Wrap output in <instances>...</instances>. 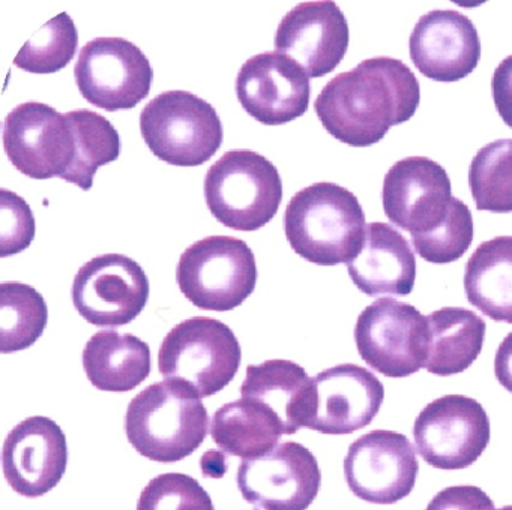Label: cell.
Wrapping results in <instances>:
<instances>
[{"instance_id":"obj_1","label":"cell","mask_w":512,"mask_h":510,"mask_svg":"<svg viewBox=\"0 0 512 510\" xmlns=\"http://www.w3.org/2000/svg\"><path fill=\"white\" fill-rule=\"evenodd\" d=\"M419 102L421 87L406 63L371 57L332 78L314 108L332 137L352 147H368L392 126L412 119Z\"/></svg>"},{"instance_id":"obj_2","label":"cell","mask_w":512,"mask_h":510,"mask_svg":"<svg viewBox=\"0 0 512 510\" xmlns=\"http://www.w3.org/2000/svg\"><path fill=\"white\" fill-rule=\"evenodd\" d=\"M382 200L389 221L409 231L428 263H452L472 245V213L452 197L451 180L437 162L425 156L395 162L383 180Z\"/></svg>"},{"instance_id":"obj_3","label":"cell","mask_w":512,"mask_h":510,"mask_svg":"<svg viewBox=\"0 0 512 510\" xmlns=\"http://www.w3.org/2000/svg\"><path fill=\"white\" fill-rule=\"evenodd\" d=\"M284 231L296 254L317 266L349 264L364 245V210L349 189L320 182L293 195Z\"/></svg>"},{"instance_id":"obj_4","label":"cell","mask_w":512,"mask_h":510,"mask_svg":"<svg viewBox=\"0 0 512 510\" xmlns=\"http://www.w3.org/2000/svg\"><path fill=\"white\" fill-rule=\"evenodd\" d=\"M208 410L187 384L164 380L134 396L125 414L131 446L151 461L178 462L208 435Z\"/></svg>"},{"instance_id":"obj_5","label":"cell","mask_w":512,"mask_h":510,"mask_svg":"<svg viewBox=\"0 0 512 510\" xmlns=\"http://www.w3.org/2000/svg\"><path fill=\"white\" fill-rule=\"evenodd\" d=\"M205 198L212 215L236 231L272 221L283 200L277 167L254 150H229L208 170Z\"/></svg>"},{"instance_id":"obj_6","label":"cell","mask_w":512,"mask_h":510,"mask_svg":"<svg viewBox=\"0 0 512 510\" xmlns=\"http://www.w3.org/2000/svg\"><path fill=\"white\" fill-rule=\"evenodd\" d=\"M241 360V344L227 324L193 317L167 333L158 353V369L164 380L187 384L200 398H208L232 383Z\"/></svg>"},{"instance_id":"obj_7","label":"cell","mask_w":512,"mask_h":510,"mask_svg":"<svg viewBox=\"0 0 512 510\" xmlns=\"http://www.w3.org/2000/svg\"><path fill=\"white\" fill-rule=\"evenodd\" d=\"M140 131L157 158L178 167H199L223 144V123L205 99L187 90L155 96L140 114Z\"/></svg>"},{"instance_id":"obj_8","label":"cell","mask_w":512,"mask_h":510,"mask_svg":"<svg viewBox=\"0 0 512 510\" xmlns=\"http://www.w3.org/2000/svg\"><path fill=\"white\" fill-rule=\"evenodd\" d=\"M176 281L182 294L197 308L232 311L256 288L253 249L236 237H205L188 246L179 258Z\"/></svg>"},{"instance_id":"obj_9","label":"cell","mask_w":512,"mask_h":510,"mask_svg":"<svg viewBox=\"0 0 512 510\" xmlns=\"http://www.w3.org/2000/svg\"><path fill=\"white\" fill-rule=\"evenodd\" d=\"M4 147L8 159L25 176L73 182L79 138L71 111L61 114L35 101L17 105L5 119Z\"/></svg>"},{"instance_id":"obj_10","label":"cell","mask_w":512,"mask_h":510,"mask_svg":"<svg viewBox=\"0 0 512 510\" xmlns=\"http://www.w3.org/2000/svg\"><path fill=\"white\" fill-rule=\"evenodd\" d=\"M359 356L385 377L403 378L424 368L428 320L415 306L386 297L361 312L355 326Z\"/></svg>"},{"instance_id":"obj_11","label":"cell","mask_w":512,"mask_h":510,"mask_svg":"<svg viewBox=\"0 0 512 510\" xmlns=\"http://www.w3.org/2000/svg\"><path fill=\"white\" fill-rule=\"evenodd\" d=\"M416 449L431 467L463 470L490 443V417L476 399L446 395L431 401L413 425Z\"/></svg>"},{"instance_id":"obj_12","label":"cell","mask_w":512,"mask_h":510,"mask_svg":"<svg viewBox=\"0 0 512 510\" xmlns=\"http://www.w3.org/2000/svg\"><path fill=\"white\" fill-rule=\"evenodd\" d=\"M74 77L83 98L95 107L130 110L148 98L154 69L133 42L97 38L80 50Z\"/></svg>"},{"instance_id":"obj_13","label":"cell","mask_w":512,"mask_h":510,"mask_svg":"<svg viewBox=\"0 0 512 510\" xmlns=\"http://www.w3.org/2000/svg\"><path fill=\"white\" fill-rule=\"evenodd\" d=\"M245 501L263 510H307L322 485L316 456L296 441L244 459L236 476Z\"/></svg>"},{"instance_id":"obj_14","label":"cell","mask_w":512,"mask_h":510,"mask_svg":"<svg viewBox=\"0 0 512 510\" xmlns=\"http://www.w3.org/2000/svg\"><path fill=\"white\" fill-rule=\"evenodd\" d=\"M148 275L133 258L104 254L83 264L73 282V302L88 323L119 327L136 320L149 300Z\"/></svg>"},{"instance_id":"obj_15","label":"cell","mask_w":512,"mask_h":510,"mask_svg":"<svg viewBox=\"0 0 512 510\" xmlns=\"http://www.w3.org/2000/svg\"><path fill=\"white\" fill-rule=\"evenodd\" d=\"M419 462L415 447L400 432L376 429L350 444L344 476L350 491L373 504H394L415 488Z\"/></svg>"},{"instance_id":"obj_16","label":"cell","mask_w":512,"mask_h":510,"mask_svg":"<svg viewBox=\"0 0 512 510\" xmlns=\"http://www.w3.org/2000/svg\"><path fill=\"white\" fill-rule=\"evenodd\" d=\"M310 93L304 69L277 51L251 57L236 78L239 102L263 125H284L307 113Z\"/></svg>"},{"instance_id":"obj_17","label":"cell","mask_w":512,"mask_h":510,"mask_svg":"<svg viewBox=\"0 0 512 510\" xmlns=\"http://www.w3.org/2000/svg\"><path fill=\"white\" fill-rule=\"evenodd\" d=\"M349 24L331 0L302 2L278 24L275 50L292 59L311 78L334 71L349 48Z\"/></svg>"},{"instance_id":"obj_18","label":"cell","mask_w":512,"mask_h":510,"mask_svg":"<svg viewBox=\"0 0 512 510\" xmlns=\"http://www.w3.org/2000/svg\"><path fill=\"white\" fill-rule=\"evenodd\" d=\"M314 401L307 428L347 435L373 422L385 401L382 381L355 363L332 366L313 378Z\"/></svg>"},{"instance_id":"obj_19","label":"cell","mask_w":512,"mask_h":510,"mask_svg":"<svg viewBox=\"0 0 512 510\" xmlns=\"http://www.w3.org/2000/svg\"><path fill=\"white\" fill-rule=\"evenodd\" d=\"M2 464L17 494L41 497L56 488L67 471V437L50 417H28L5 438Z\"/></svg>"},{"instance_id":"obj_20","label":"cell","mask_w":512,"mask_h":510,"mask_svg":"<svg viewBox=\"0 0 512 510\" xmlns=\"http://www.w3.org/2000/svg\"><path fill=\"white\" fill-rule=\"evenodd\" d=\"M409 50L418 71L442 83L463 80L481 59L475 24L451 9H434L419 18L410 35Z\"/></svg>"},{"instance_id":"obj_21","label":"cell","mask_w":512,"mask_h":510,"mask_svg":"<svg viewBox=\"0 0 512 510\" xmlns=\"http://www.w3.org/2000/svg\"><path fill=\"white\" fill-rule=\"evenodd\" d=\"M347 272L367 296H409L415 287L416 258L403 234L385 222H373Z\"/></svg>"},{"instance_id":"obj_22","label":"cell","mask_w":512,"mask_h":510,"mask_svg":"<svg viewBox=\"0 0 512 510\" xmlns=\"http://www.w3.org/2000/svg\"><path fill=\"white\" fill-rule=\"evenodd\" d=\"M242 398L271 408L286 428L287 435L307 428L313 411V378L292 360H266L247 368L241 386Z\"/></svg>"},{"instance_id":"obj_23","label":"cell","mask_w":512,"mask_h":510,"mask_svg":"<svg viewBox=\"0 0 512 510\" xmlns=\"http://www.w3.org/2000/svg\"><path fill=\"white\" fill-rule=\"evenodd\" d=\"M83 368L97 389L130 392L151 374V348L131 333L103 330L85 345Z\"/></svg>"},{"instance_id":"obj_24","label":"cell","mask_w":512,"mask_h":510,"mask_svg":"<svg viewBox=\"0 0 512 510\" xmlns=\"http://www.w3.org/2000/svg\"><path fill=\"white\" fill-rule=\"evenodd\" d=\"M427 360L424 368L439 377L461 374L481 354L485 321L475 312L445 306L428 315Z\"/></svg>"},{"instance_id":"obj_25","label":"cell","mask_w":512,"mask_h":510,"mask_svg":"<svg viewBox=\"0 0 512 510\" xmlns=\"http://www.w3.org/2000/svg\"><path fill=\"white\" fill-rule=\"evenodd\" d=\"M467 300L494 321L512 324V236L482 242L464 270Z\"/></svg>"},{"instance_id":"obj_26","label":"cell","mask_w":512,"mask_h":510,"mask_svg":"<svg viewBox=\"0 0 512 510\" xmlns=\"http://www.w3.org/2000/svg\"><path fill=\"white\" fill-rule=\"evenodd\" d=\"M287 435L280 417L260 402L241 398L215 411L212 440L229 455L256 458L278 446Z\"/></svg>"},{"instance_id":"obj_27","label":"cell","mask_w":512,"mask_h":510,"mask_svg":"<svg viewBox=\"0 0 512 510\" xmlns=\"http://www.w3.org/2000/svg\"><path fill=\"white\" fill-rule=\"evenodd\" d=\"M49 323V308L40 291L23 282L0 285V351L17 353L32 347Z\"/></svg>"},{"instance_id":"obj_28","label":"cell","mask_w":512,"mask_h":510,"mask_svg":"<svg viewBox=\"0 0 512 510\" xmlns=\"http://www.w3.org/2000/svg\"><path fill=\"white\" fill-rule=\"evenodd\" d=\"M469 186L478 210L512 212V140L493 141L476 153Z\"/></svg>"},{"instance_id":"obj_29","label":"cell","mask_w":512,"mask_h":510,"mask_svg":"<svg viewBox=\"0 0 512 510\" xmlns=\"http://www.w3.org/2000/svg\"><path fill=\"white\" fill-rule=\"evenodd\" d=\"M77 47L79 32L76 24L68 12H61L23 45L14 65L32 74H55L73 60Z\"/></svg>"},{"instance_id":"obj_30","label":"cell","mask_w":512,"mask_h":510,"mask_svg":"<svg viewBox=\"0 0 512 510\" xmlns=\"http://www.w3.org/2000/svg\"><path fill=\"white\" fill-rule=\"evenodd\" d=\"M137 510H215L211 495L194 477L164 473L140 494Z\"/></svg>"},{"instance_id":"obj_31","label":"cell","mask_w":512,"mask_h":510,"mask_svg":"<svg viewBox=\"0 0 512 510\" xmlns=\"http://www.w3.org/2000/svg\"><path fill=\"white\" fill-rule=\"evenodd\" d=\"M37 233L34 213L16 192L0 191V257L19 254L31 246Z\"/></svg>"},{"instance_id":"obj_32","label":"cell","mask_w":512,"mask_h":510,"mask_svg":"<svg viewBox=\"0 0 512 510\" xmlns=\"http://www.w3.org/2000/svg\"><path fill=\"white\" fill-rule=\"evenodd\" d=\"M425 510H494V503L478 486H449L434 495Z\"/></svg>"},{"instance_id":"obj_33","label":"cell","mask_w":512,"mask_h":510,"mask_svg":"<svg viewBox=\"0 0 512 510\" xmlns=\"http://www.w3.org/2000/svg\"><path fill=\"white\" fill-rule=\"evenodd\" d=\"M494 105L503 122L512 129V54L503 59L491 78Z\"/></svg>"},{"instance_id":"obj_34","label":"cell","mask_w":512,"mask_h":510,"mask_svg":"<svg viewBox=\"0 0 512 510\" xmlns=\"http://www.w3.org/2000/svg\"><path fill=\"white\" fill-rule=\"evenodd\" d=\"M494 374L497 381L512 393V332L500 342L494 357Z\"/></svg>"},{"instance_id":"obj_35","label":"cell","mask_w":512,"mask_h":510,"mask_svg":"<svg viewBox=\"0 0 512 510\" xmlns=\"http://www.w3.org/2000/svg\"><path fill=\"white\" fill-rule=\"evenodd\" d=\"M202 473L209 477H221L226 471V459L221 452L217 450H209L203 455L202 461Z\"/></svg>"},{"instance_id":"obj_36","label":"cell","mask_w":512,"mask_h":510,"mask_svg":"<svg viewBox=\"0 0 512 510\" xmlns=\"http://www.w3.org/2000/svg\"><path fill=\"white\" fill-rule=\"evenodd\" d=\"M499 510H512V506H505V507H502V509H499Z\"/></svg>"}]
</instances>
